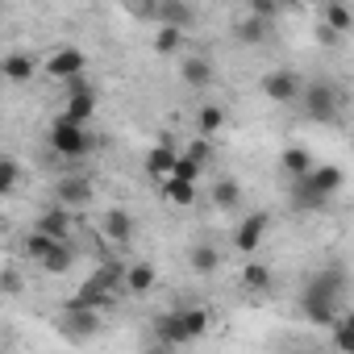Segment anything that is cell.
Masks as SVG:
<instances>
[{"label": "cell", "mask_w": 354, "mask_h": 354, "mask_svg": "<svg viewBox=\"0 0 354 354\" xmlns=\"http://www.w3.org/2000/svg\"><path fill=\"white\" fill-rule=\"evenodd\" d=\"M34 230H38V234H46V238H55V242H67V238H71V230H75V217H71V209L55 205V209H46V213L34 221Z\"/></svg>", "instance_id": "obj_11"}, {"label": "cell", "mask_w": 354, "mask_h": 354, "mask_svg": "<svg viewBox=\"0 0 354 354\" xmlns=\"http://www.w3.org/2000/svg\"><path fill=\"white\" fill-rule=\"evenodd\" d=\"M21 288V279H17V271H5V292H17Z\"/></svg>", "instance_id": "obj_39"}, {"label": "cell", "mask_w": 354, "mask_h": 354, "mask_svg": "<svg viewBox=\"0 0 354 354\" xmlns=\"http://www.w3.org/2000/svg\"><path fill=\"white\" fill-rule=\"evenodd\" d=\"M0 71H5V80H13V84H26V80H34V59L30 55H5Z\"/></svg>", "instance_id": "obj_22"}, {"label": "cell", "mask_w": 354, "mask_h": 354, "mask_svg": "<svg viewBox=\"0 0 354 354\" xmlns=\"http://www.w3.org/2000/svg\"><path fill=\"white\" fill-rule=\"evenodd\" d=\"M250 17H259V21H275L279 17V5H275V0H250Z\"/></svg>", "instance_id": "obj_35"}, {"label": "cell", "mask_w": 354, "mask_h": 354, "mask_svg": "<svg viewBox=\"0 0 354 354\" xmlns=\"http://www.w3.org/2000/svg\"><path fill=\"white\" fill-rule=\"evenodd\" d=\"M71 263H75V250H71V242H59V246L46 254L42 271H46V275H67V271H71Z\"/></svg>", "instance_id": "obj_24"}, {"label": "cell", "mask_w": 354, "mask_h": 354, "mask_svg": "<svg viewBox=\"0 0 354 354\" xmlns=\"http://www.w3.org/2000/svg\"><path fill=\"white\" fill-rule=\"evenodd\" d=\"M55 246H59V242H55V238H46V234H38V230H34V234L26 238V254H30V259H34L38 267L46 263V254H50Z\"/></svg>", "instance_id": "obj_29"}, {"label": "cell", "mask_w": 354, "mask_h": 354, "mask_svg": "<svg viewBox=\"0 0 354 354\" xmlns=\"http://www.w3.org/2000/svg\"><path fill=\"white\" fill-rule=\"evenodd\" d=\"M46 138H50V150H55L59 158H67V162L84 158V154L96 146V138H92L80 121H71V117H63V113L50 121V133H46Z\"/></svg>", "instance_id": "obj_2"}, {"label": "cell", "mask_w": 354, "mask_h": 354, "mask_svg": "<svg viewBox=\"0 0 354 354\" xmlns=\"http://www.w3.org/2000/svg\"><path fill=\"white\" fill-rule=\"evenodd\" d=\"M17 180H21V162L17 158H5V162H0V196H13L17 192Z\"/></svg>", "instance_id": "obj_30"}, {"label": "cell", "mask_w": 354, "mask_h": 354, "mask_svg": "<svg viewBox=\"0 0 354 354\" xmlns=\"http://www.w3.org/2000/svg\"><path fill=\"white\" fill-rule=\"evenodd\" d=\"M184 154H188V158H196V162H201V167H205V162H209V154H213V150H209V142H205V138H196V142H192V146H188V150H184Z\"/></svg>", "instance_id": "obj_36"}, {"label": "cell", "mask_w": 354, "mask_h": 354, "mask_svg": "<svg viewBox=\"0 0 354 354\" xmlns=\"http://www.w3.org/2000/svg\"><path fill=\"white\" fill-rule=\"evenodd\" d=\"M180 75H184V84H188V88H201V92H205V88L213 84V63H209V59H201V55H196V59H184Z\"/></svg>", "instance_id": "obj_16"}, {"label": "cell", "mask_w": 354, "mask_h": 354, "mask_svg": "<svg viewBox=\"0 0 354 354\" xmlns=\"http://www.w3.org/2000/svg\"><path fill=\"white\" fill-rule=\"evenodd\" d=\"M321 26H329L337 38L354 26V9L350 5H342V0H333V5H325V13H321Z\"/></svg>", "instance_id": "obj_19"}, {"label": "cell", "mask_w": 354, "mask_h": 354, "mask_svg": "<svg viewBox=\"0 0 354 354\" xmlns=\"http://www.w3.org/2000/svg\"><path fill=\"white\" fill-rule=\"evenodd\" d=\"M92 196H96V184L88 180V175L67 171L63 180L55 184V201H59L63 209H84V205H92Z\"/></svg>", "instance_id": "obj_7"}, {"label": "cell", "mask_w": 354, "mask_h": 354, "mask_svg": "<svg viewBox=\"0 0 354 354\" xmlns=\"http://www.w3.org/2000/svg\"><path fill=\"white\" fill-rule=\"evenodd\" d=\"M329 205V196H321L308 180H300V184H292V209H304V213H317V209H325Z\"/></svg>", "instance_id": "obj_17"}, {"label": "cell", "mask_w": 354, "mask_h": 354, "mask_svg": "<svg viewBox=\"0 0 354 354\" xmlns=\"http://www.w3.org/2000/svg\"><path fill=\"white\" fill-rule=\"evenodd\" d=\"M184 325H188V337H205L209 333V313L205 308H184Z\"/></svg>", "instance_id": "obj_32"}, {"label": "cell", "mask_w": 354, "mask_h": 354, "mask_svg": "<svg viewBox=\"0 0 354 354\" xmlns=\"http://www.w3.org/2000/svg\"><path fill=\"white\" fill-rule=\"evenodd\" d=\"M100 234H104L109 242L125 246V242H133L138 221H133V213H125V209H109V213H104V221H100Z\"/></svg>", "instance_id": "obj_12"}, {"label": "cell", "mask_w": 354, "mask_h": 354, "mask_svg": "<svg viewBox=\"0 0 354 354\" xmlns=\"http://www.w3.org/2000/svg\"><path fill=\"white\" fill-rule=\"evenodd\" d=\"M175 162H180V150H175L171 146V138H162L150 154H146V171L154 175V180L162 184V180H171V175H175Z\"/></svg>", "instance_id": "obj_13"}, {"label": "cell", "mask_w": 354, "mask_h": 354, "mask_svg": "<svg viewBox=\"0 0 354 354\" xmlns=\"http://www.w3.org/2000/svg\"><path fill=\"white\" fill-rule=\"evenodd\" d=\"M300 109H304V117L308 121H337V113H342V88L333 84V80H313L308 88H304V100H300Z\"/></svg>", "instance_id": "obj_3"}, {"label": "cell", "mask_w": 354, "mask_h": 354, "mask_svg": "<svg viewBox=\"0 0 354 354\" xmlns=\"http://www.w3.org/2000/svg\"><path fill=\"white\" fill-rule=\"evenodd\" d=\"M221 125H225V109H217V104H201V113H196V129H201V138L221 133Z\"/></svg>", "instance_id": "obj_25"}, {"label": "cell", "mask_w": 354, "mask_h": 354, "mask_svg": "<svg viewBox=\"0 0 354 354\" xmlns=\"http://www.w3.org/2000/svg\"><path fill=\"white\" fill-rule=\"evenodd\" d=\"M84 67H88V59H84V50H75V46H63V50H55V55L46 59V75H50V80H63V84L80 80Z\"/></svg>", "instance_id": "obj_8"}, {"label": "cell", "mask_w": 354, "mask_h": 354, "mask_svg": "<svg viewBox=\"0 0 354 354\" xmlns=\"http://www.w3.org/2000/svg\"><path fill=\"white\" fill-rule=\"evenodd\" d=\"M234 34H238V42L254 46V42H267L271 26H267V21H259V17H246V21H238V26H234Z\"/></svg>", "instance_id": "obj_27"}, {"label": "cell", "mask_w": 354, "mask_h": 354, "mask_svg": "<svg viewBox=\"0 0 354 354\" xmlns=\"http://www.w3.org/2000/svg\"><path fill=\"white\" fill-rule=\"evenodd\" d=\"M267 230H271V217H267V213H250V217L234 230V250L254 254V250L267 242Z\"/></svg>", "instance_id": "obj_9"}, {"label": "cell", "mask_w": 354, "mask_h": 354, "mask_svg": "<svg viewBox=\"0 0 354 354\" xmlns=\"http://www.w3.org/2000/svg\"><path fill=\"white\" fill-rule=\"evenodd\" d=\"M201 162L196 158H188V154H180V162H175V180H184V184H201Z\"/></svg>", "instance_id": "obj_34"}, {"label": "cell", "mask_w": 354, "mask_h": 354, "mask_svg": "<svg viewBox=\"0 0 354 354\" xmlns=\"http://www.w3.org/2000/svg\"><path fill=\"white\" fill-rule=\"evenodd\" d=\"M238 201H242V184H238V180H230V175H225V180L213 184V205H217V209H234Z\"/></svg>", "instance_id": "obj_26"}, {"label": "cell", "mask_w": 354, "mask_h": 354, "mask_svg": "<svg viewBox=\"0 0 354 354\" xmlns=\"http://www.w3.org/2000/svg\"><path fill=\"white\" fill-rule=\"evenodd\" d=\"M146 354H175V346H167V342H158V337H150V346H146Z\"/></svg>", "instance_id": "obj_37"}, {"label": "cell", "mask_w": 354, "mask_h": 354, "mask_svg": "<svg viewBox=\"0 0 354 354\" xmlns=\"http://www.w3.org/2000/svg\"><path fill=\"white\" fill-rule=\"evenodd\" d=\"M271 267L267 263H259V259H250L246 267H242V288L246 292H271Z\"/></svg>", "instance_id": "obj_18"}, {"label": "cell", "mask_w": 354, "mask_h": 354, "mask_svg": "<svg viewBox=\"0 0 354 354\" xmlns=\"http://www.w3.org/2000/svg\"><path fill=\"white\" fill-rule=\"evenodd\" d=\"M188 263H192V271H196V275H213V271L221 267V254H217V246H209V242H201V246H192V254H188Z\"/></svg>", "instance_id": "obj_21"}, {"label": "cell", "mask_w": 354, "mask_h": 354, "mask_svg": "<svg viewBox=\"0 0 354 354\" xmlns=\"http://www.w3.org/2000/svg\"><path fill=\"white\" fill-rule=\"evenodd\" d=\"M333 350H337V354H354V325L342 321V317H337V325H333Z\"/></svg>", "instance_id": "obj_33"}, {"label": "cell", "mask_w": 354, "mask_h": 354, "mask_svg": "<svg viewBox=\"0 0 354 354\" xmlns=\"http://www.w3.org/2000/svg\"><path fill=\"white\" fill-rule=\"evenodd\" d=\"M180 46H184V34H180V30L158 26V34H154V50H158V55H175Z\"/></svg>", "instance_id": "obj_31"}, {"label": "cell", "mask_w": 354, "mask_h": 354, "mask_svg": "<svg viewBox=\"0 0 354 354\" xmlns=\"http://www.w3.org/2000/svg\"><path fill=\"white\" fill-rule=\"evenodd\" d=\"M59 329H63L71 342H92L96 333H104V321H100L96 308H67V304H63V313H59Z\"/></svg>", "instance_id": "obj_6"}, {"label": "cell", "mask_w": 354, "mask_h": 354, "mask_svg": "<svg viewBox=\"0 0 354 354\" xmlns=\"http://www.w3.org/2000/svg\"><path fill=\"white\" fill-rule=\"evenodd\" d=\"M308 184H313L321 196H329V201H333V192L342 188V167H313Z\"/></svg>", "instance_id": "obj_20"}, {"label": "cell", "mask_w": 354, "mask_h": 354, "mask_svg": "<svg viewBox=\"0 0 354 354\" xmlns=\"http://www.w3.org/2000/svg\"><path fill=\"white\" fill-rule=\"evenodd\" d=\"M317 42H321V46H333V42H337V34H333L329 26H321V30H317Z\"/></svg>", "instance_id": "obj_38"}, {"label": "cell", "mask_w": 354, "mask_h": 354, "mask_svg": "<svg viewBox=\"0 0 354 354\" xmlns=\"http://www.w3.org/2000/svg\"><path fill=\"white\" fill-rule=\"evenodd\" d=\"M342 292H346V267H342V263H329V267H321V271L304 283V292H300V313H304L313 325H337Z\"/></svg>", "instance_id": "obj_1"}, {"label": "cell", "mask_w": 354, "mask_h": 354, "mask_svg": "<svg viewBox=\"0 0 354 354\" xmlns=\"http://www.w3.org/2000/svg\"><path fill=\"white\" fill-rule=\"evenodd\" d=\"M96 100H100L96 84H88L84 75H80V80H71V84H67V104H63V117H71V121L88 125V121L96 117Z\"/></svg>", "instance_id": "obj_5"}, {"label": "cell", "mask_w": 354, "mask_h": 354, "mask_svg": "<svg viewBox=\"0 0 354 354\" xmlns=\"http://www.w3.org/2000/svg\"><path fill=\"white\" fill-rule=\"evenodd\" d=\"M154 279H158V275H154L150 263H133V267L125 271V288H129V292H150Z\"/></svg>", "instance_id": "obj_28"}, {"label": "cell", "mask_w": 354, "mask_h": 354, "mask_svg": "<svg viewBox=\"0 0 354 354\" xmlns=\"http://www.w3.org/2000/svg\"><path fill=\"white\" fill-rule=\"evenodd\" d=\"M304 80H300V71H292V67H279V71H267L263 75V96L267 100H275V104H300L304 100Z\"/></svg>", "instance_id": "obj_4"}, {"label": "cell", "mask_w": 354, "mask_h": 354, "mask_svg": "<svg viewBox=\"0 0 354 354\" xmlns=\"http://www.w3.org/2000/svg\"><path fill=\"white\" fill-rule=\"evenodd\" d=\"M158 26H167V30H192L196 26V9L192 5H184V0H162L158 5Z\"/></svg>", "instance_id": "obj_14"}, {"label": "cell", "mask_w": 354, "mask_h": 354, "mask_svg": "<svg viewBox=\"0 0 354 354\" xmlns=\"http://www.w3.org/2000/svg\"><path fill=\"white\" fill-rule=\"evenodd\" d=\"M279 167H283V175H292V184H300V180H308V175H313V154L304 146H288L279 154Z\"/></svg>", "instance_id": "obj_15"}, {"label": "cell", "mask_w": 354, "mask_h": 354, "mask_svg": "<svg viewBox=\"0 0 354 354\" xmlns=\"http://www.w3.org/2000/svg\"><path fill=\"white\" fill-rule=\"evenodd\" d=\"M162 196L171 201V205H180V209H188V205H196V184H184V180H162Z\"/></svg>", "instance_id": "obj_23"}, {"label": "cell", "mask_w": 354, "mask_h": 354, "mask_svg": "<svg viewBox=\"0 0 354 354\" xmlns=\"http://www.w3.org/2000/svg\"><path fill=\"white\" fill-rule=\"evenodd\" d=\"M150 337H158V342H167V346H188L192 337H188V325H184V308H171V313L154 317Z\"/></svg>", "instance_id": "obj_10"}]
</instances>
